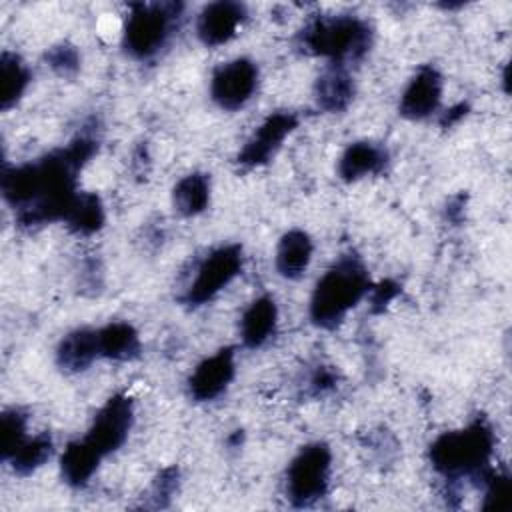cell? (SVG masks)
I'll return each mask as SVG.
<instances>
[{"instance_id":"cell-1","label":"cell","mask_w":512,"mask_h":512,"mask_svg":"<svg viewBox=\"0 0 512 512\" xmlns=\"http://www.w3.org/2000/svg\"><path fill=\"white\" fill-rule=\"evenodd\" d=\"M96 148L98 142L82 134L68 146L52 150L34 162L4 168L2 192L16 210L18 222L22 226H38L64 220L78 196V172L94 156Z\"/></svg>"},{"instance_id":"cell-2","label":"cell","mask_w":512,"mask_h":512,"mask_svg":"<svg viewBox=\"0 0 512 512\" xmlns=\"http://www.w3.org/2000/svg\"><path fill=\"white\" fill-rule=\"evenodd\" d=\"M494 452V432L484 418H476L462 430L440 434L428 450L430 464L448 480L480 478L492 472L490 458Z\"/></svg>"},{"instance_id":"cell-3","label":"cell","mask_w":512,"mask_h":512,"mask_svg":"<svg viewBox=\"0 0 512 512\" xmlns=\"http://www.w3.org/2000/svg\"><path fill=\"white\" fill-rule=\"evenodd\" d=\"M370 288L366 266L356 256H342L316 282L310 296V320L326 330L336 328Z\"/></svg>"},{"instance_id":"cell-4","label":"cell","mask_w":512,"mask_h":512,"mask_svg":"<svg viewBox=\"0 0 512 512\" xmlns=\"http://www.w3.org/2000/svg\"><path fill=\"white\" fill-rule=\"evenodd\" d=\"M298 42L304 52L344 66L368 52L372 44V28L358 16H318L300 30Z\"/></svg>"},{"instance_id":"cell-5","label":"cell","mask_w":512,"mask_h":512,"mask_svg":"<svg viewBox=\"0 0 512 512\" xmlns=\"http://www.w3.org/2000/svg\"><path fill=\"white\" fill-rule=\"evenodd\" d=\"M180 12V2L132 4L122 34V44L126 52L136 60L154 58L174 34Z\"/></svg>"},{"instance_id":"cell-6","label":"cell","mask_w":512,"mask_h":512,"mask_svg":"<svg viewBox=\"0 0 512 512\" xmlns=\"http://www.w3.org/2000/svg\"><path fill=\"white\" fill-rule=\"evenodd\" d=\"M332 452L324 442L300 448L286 470V496L292 506L308 508L326 496L330 486Z\"/></svg>"},{"instance_id":"cell-7","label":"cell","mask_w":512,"mask_h":512,"mask_svg":"<svg viewBox=\"0 0 512 512\" xmlns=\"http://www.w3.org/2000/svg\"><path fill=\"white\" fill-rule=\"evenodd\" d=\"M242 270V246L226 244L212 250L196 268V276L182 300L188 306H202L224 290Z\"/></svg>"},{"instance_id":"cell-8","label":"cell","mask_w":512,"mask_h":512,"mask_svg":"<svg viewBox=\"0 0 512 512\" xmlns=\"http://www.w3.org/2000/svg\"><path fill=\"white\" fill-rule=\"evenodd\" d=\"M134 422V404L128 394H114L94 416L86 436L82 438L100 458L116 452L128 438Z\"/></svg>"},{"instance_id":"cell-9","label":"cell","mask_w":512,"mask_h":512,"mask_svg":"<svg viewBox=\"0 0 512 512\" xmlns=\"http://www.w3.org/2000/svg\"><path fill=\"white\" fill-rule=\"evenodd\" d=\"M258 86V66L248 58H234L218 66L210 80V96L222 110L242 108Z\"/></svg>"},{"instance_id":"cell-10","label":"cell","mask_w":512,"mask_h":512,"mask_svg":"<svg viewBox=\"0 0 512 512\" xmlns=\"http://www.w3.org/2000/svg\"><path fill=\"white\" fill-rule=\"evenodd\" d=\"M298 128V116L294 112H274L270 114L250 136L238 154V164L246 168L266 164L282 146L286 136Z\"/></svg>"},{"instance_id":"cell-11","label":"cell","mask_w":512,"mask_h":512,"mask_svg":"<svg viewBox=\"0 0 512 512\" xmlns=\"http://www.w3.org/2000/svg\"><path fill=\"white\" fill-rule=\"evenodd\" d=\"M440 100H442L440 72L430 64L420 66L400 96V114L410 120H424L438 110Z\"/></svg>"},{"instance_id":"cell-12","label":"cell","mask_w":512,"mask_h":512,"mask_svg":"<svg viewBox=\"0 0 512 512\" xmlns=\"http://www.w3.org/2000/svg\"><path fill=\"white\" fill-rule=\"evenodd\" d=\"M234 378V348H220L204 358L188 378L190 396L198 402L218 398Z\"/></svg>"},{"instance_id":"cell-13","label":"cell","mask_w":512,"mask_h":512,"mask_svg":"<svg viewBox=\"0 0 512 512\" xmlns=\"http://www.w3.org/2000/svg\"><path fill=\"white\" fill-rule=\"evenodd\" d=\"M246 18V6L220 0L202 8L196 20V34L206 46H220L232 40Z\"/></svg>"},{"instance_id":"cell-14","label":"cell","mask_w":512,"mask_h":512,"mask_svg":"<svg viewBox=\"0 0 512 512\" xmlns=\"http://www.w3.org/2000/svg\"><path fill=\"white\" fill-rule=\"evenodd\" d=\"M388 162V152L374 142L362 140L350 144L340 160H338V174L346 182L360 180L370 174H380Z\"/></svg>"},{"instance_id":"cell-15","label":"cell","mask_w":512,"mask_h":512,"mask_svg":"<svg viewBox=\"0 0 512 512\" xmlns=\"http://www.w3.org/2000/svg\"><path fill=\"white\" fill-rule=\"evenodd\" d=\"M100 358L98 330L78 328L66 334L56 348V362L64 372H82Z\"/></svg>"},{"instance_id":"cell-16","label":"cell","mask_w":512,"mask_h":512,"mask_svg":"<svg viewBox=\"0 0 512 512\" xmlns=\"http://www.w3.org/2000/svg\"><path fill=\"white\" fill-rule=\"evenodd\" d=\"M314 98L326 112H342L354 98V82L346 66L330 64L314 84Z\"/></svg>"},{"instance_id":"cell-17","label":"cell","mask_w":512,"mask_h":512,"mask_svg":"<svg viewBox=\"0 0 512 512\" xmlns=\"http://www.w3.org/2000/svg\"><path fill=\"white\" fill-rule=\"evenodd\" d=\"M278 308L270 296L256 298L240 318V338L246 348H260L276 330Z\"/></svg>"},{"instance_id":"cell-18","label":"cell","mask_w":512,"mask_h":512,"mask_svg":"<svg viewBox=\"0 0 512 512\" xmlns=\"http://www.w3.org/2000/svg\"><path fill=\"white\" fill-rule=\"evenodd\" d=\"M312 260V240L304 230H288L276 246V270L284 278H300Z\"/></svg>"},{"instance_id":"cell-19","label":"cell","mask_w":512,"mask_h":512,"mask_svg":"<svg viewBox=\"0 0 512 512\" xmlns=\"http://www.w3.org/2000/svg\"><path fill=\"white\" fill-rule=\"evenodd\" d=\"M98 346L100 356L126 362L140 356L142 344L136 328L128 322H110L98 328Z\"/></svg>"},{"instance_id":"cell-20","label":"cell","mask_w":512,"mask_h":512,"mask_svg":"<svg viewBox=\"0 0 512 512\" xmlns=\"http://www.w3.org/2000/svg\"><path fill=\"white\" fill-rule=\"evenodd\" d=\"M100 456L84 444V440L70 442L60 458V472L66 484L82 488L90 482L96 468L100 466Z\"/></svg>"},{"instance_id":"cell-21","label":"cell","mask_w":512,"mask_h":512,"mask_svg":"<svg viewBox=\"0 0 512 512\" xmlns=\"http://www.w3.org/2000/svg\"><path fill=\"white\" fill-rule=\"evenodd\" d=\"M172 202L182 216H196L204 212L210 202V178L202 172L186 174L174 186Z\"/></svg>"},{"instance_id":"cell-22","label":"cell","mask_w":512,"mask_h":512,"mask_svg":"<svg viewBox=\"0 0 512 512\" xmlns=\"http://www.w3.org/2000/svg\"><path fill=\"white\" fill-rule=\"evenodd\" d=\"M30 70L18 54L4 52L0 58V108L10 110L26 92Z\"/></svg>"},{"instance_id":"cell-23","label":"cell","mask_w":512,"mask_h":512,"mask_svg":"<svg viewBox=\"0 0 512 512\" xmlns=\"http://www.w3.org/2000/svg\"><path fill=\"white\" fill-rule=\"evenodd\" d=\"M64 222L76 234H94L104 224V208L96 194L78 192Z\"/></svg>"},{"instance_id":"cell-24","label":"cell","mask_w":512,"mask_h":512,"mask_svg":"<svg viewBox=\"0 0 512 512\" xmlns=\"http://www.w3.org/2000/svg\"><path fill=\"white\" fill-rule=\"evenodd\" d=\"M52 454V438L48 432L36 434L34 438H26V442L6 460L12 470L20 476H26L40 468Z\"/></svg>"},{"instance_id":"cell-25","label":"cell","mask_w":512,"mask_h":512,"mask_svg":"<svg viewBox=\"0 0 512 512\" xmlns=\"http://www.w3.org/2000/svg\"><path fill=\"white\" fill-rule=\"evenodd\" d=\"M28 416L20 408H10L2 412L0 418V450L2 458L8 460L26 442Z\"/></svg>"},{"instance_id":"cell-26","label":"cell","mask_w":512,"mask_h":512,"mask_svg":"<svg viewBox=\"0 0 512 512\" xmlns=\"http://www.w3.org/2000/svg\"><path fill=\"white\" fill-rule=\"evenodd\" d=\"M510 506V480L506 474L490 472L484 480V510H506Z\"/></svg>"},{"instance_id":"cell-27","label":"cell","mask_w":512,"mask_h":512,"mask_svg":"<svg viewBox=\"0 0 512 512\" xmlns=\"http://www.w3.org/2000/svg\"><path fill=\"white\" fill-rule=\"evenodd\" d=\"M46 60H48L50 68L56 70L62 76H70V74H74L80 68V56H78L76 48L70 46V44L52 46L46 52Z\"/></svg>"},{"instance_id":"cell-28","label":"cell","mask_w":512,"mask_h":512,"mask_svg":"<svg viewBox=\"0 0 512 512\" xmlns=\"http://www.w3.org/2000/svg\"><path fill=\"white\" fill-rule=\"evenodd\" d=\"M178 486V470L172 466V468H164L156 480L152 482V488H150V500H152V506L158 508V506H166L174 494Z\"/></svg>"},{"instance_id":"cell-29","label":"cell","mask_w":512,"mask_h":512,"mask_svg":"<svg viewBox=\"0 0 512 512\" xmlns=\"http://www.w3.org/2000/svg\"><path fill=\"white\" fill-rule=\"evenodd\" d=\"M400 292V286L392 280H384L378 286L372 288V296H370V304H372V312H382Z\"/></svg>"},{"instance_id":"cell-30","label":"cell","mask_w":512,"mask_h":512,"mask_svg":"<svg viewBox=\"0 0 512 512\" xmlns=\"http://www.w3.org/2000/svg\"><path fill=\"white\" fill-rule=\"evenodd\" d=\"M334 384H336V374H334L330 368L320 366V368H316V372L312 374L308 386H310V392H312L314 396H318V394H324L326 390L334 388Z\"/></svg>"},{"instance_id":"cell-31","label":"cell","mask_w":512,"mask_h":512,"mask_svg":"<svg viewBox=\"0 0 512 512\" xmlns=\"http://www.w3.org/2000/svg\"><path fill=\"white\" fill-rule=\"evenodd\" d=\"M466 110H468V106H466V104H456L454 108H450V110L440 118V124H442L444 128L452 126L454 122H458V120L466 114Z\"/></svg>"}]
</instances>
